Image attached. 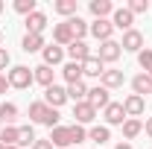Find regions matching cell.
Here are the masks:
<instances>
[{
	"label": "cell",
	"mask_w": 152,
	"mask_h": 149,
	"mask_svg": "<svg viewBox=\"0 0 152 149\" xmlns=\"http://www.w3.org/2000/svg\"><path fill=\"white\" fill-rule=\"evenodd\" d=\"M123 111H126V117L137 120L140 114L146 111V99H143V96H137V93H129V96L123 99Z\"/></svg>",
	"instance_id": "cell-6"
},
{
	"label": "cell",
	"mask_w": 152,
	"mask_h": 149,
	"mask_svg": "<svg viewBox=\"0 0 152 149\" xmlns=\"http://www.w3.org/2000/svg\"><path fill=\"white\" fill-rule=\"evenodd\" d=\"M44 102H47L50 108H61V105L67 102V88H61V85L44 88Z\"/></svg>",
	"instance_id": "cell-7"
},
{
	"label": "cell",
	"mask_w": 152,
	"mask_h": 149,
	"mask_svg": "<svg viewBox=\"0 0 152 149\" xmlns=\"http://www.w3.org/2000/svg\"><path fill=\"white\" fill-rule=\"evenodd\" d=\"M3 9H6V6H3V0H0V12H3Z\"/></svg>",
	"instance_id": "cell-41"
},
{
	"label": "cell",
	"mask_w": 152,
	"mask_h": 149,
	"mask_svg": "<svg viewBox=\"0 0 152 149\" xmlns=\"http://www.w3.org/2000/svg\"><path fill=\"white\" fill-rule=\"evenodd\" d=\"M41 56H44V64L47 67H56L64 61V47H58V44H47L44 50H41Z\"/></svg>",
	"instance_id": "cell-14"
},
{
	"label": "cell",
	"mask_w": 152,
	"mask_h": 149,
	"mask_svg": "<svg viewBox=\"0 0 152 149\" xmlns=\"http://www.w3.org/2000/svg\"><path fill=\"white\" fill-rule=\"evenodd\" d=\"M29 120H32V123H41V126L56 129L58 120H61V114H58V108H50L44 99H35V102H29Z\"/></svg>",
	"instance_id": "cell-1"
},
{
	"label": "cell",
	"mask_w": 152,
	"mask_h": 149,
	"mask_svg": "<svg viewBox=\"0 0 152 149\" xmlns=\"http://www.w3.org/2000/svg\"><path fill=\"white\" fill-rule=\"evenodd\" d=\"M6 88H9V79H6V76H0V93H6Z\"/></svg>",
	"instance_id": "cell-38"
},
{
	"label": "cell",
	"mask_w": 152,
	"mask_h": 149,
	"mask_svg": "<svg viewBox=\"0 0 152 149\" xmlns=\"http://www.w3.org/2000/svg\"><path fill=\"white\" fill-rule=\"evenodd\" d=\"M132 91L137 96H143V93H152V76L149 73H137L132 79Z\"/></svg>",
	"instance_id": "cell-21"
},
{
	"label": "cell",
	"mask_w": 152,
	"mask_h": 149,
	"mask_svg": "<svg viewBox=\"0 0 152 149\" xmlns=\"http://www.w3.org/2000/svg\"><path fill=\"white\" fill-rule=\"evenodd\" d=\"M102 73H105V64L96 56H91L88 61H82V76H96V79H99Z\"/></svg>",
	"instance_id": "cell-22"
},
{
	"label": "cell",
	"mask_w": 152,
	"mask_h": 149,
	"mask_svg": "<svg viewBox=\"0 0 152 149\" xmlns=\"http://www.w3.org/2000/svg\"><path fill=\"white\" fill-rule=\"evenodd\" d=\"M0 149H6V146H3V143H0Z\"/></svg>",
	"instance_id": "cell-44"
},
{
	"label": "cell",
	"mask_w": 152,
	"mask_h": 149,
	"mask_svg": "<svg viewBox=\"0 0 152 149\" xmlns=\"http://www.w3.org/2000/svg\"><path fill=\"white\" fill-rule=\"evenodd\" d=\"M50 143L53 146H61V149H70L73 140H70V126H56L50 129Z\"/></svg>",
	"instance_id": "cell-12"
},
{
	"label": "cell",
	"mask_w": 152,
	"mask_h": 149,
	"mask_svg": "<svg viewBox=\"0 0 152 149\" xmlns=\"http://www.w3.org/2000/svg\"><path fill=\"white\" fill-rule=\"evenodd\" d=\"M67 56H70V61L82 64V61H88V58H91V47H88L85 41H73V44L67 47Z\"/></svg>",
	"instance_id": "cell-15"
},
{
	"label": "cell",
	"mask_w": 152,
	"mask_h": 149,
	"mask_svg": "<svg viewBox=\"0 0 152 149\" xmlns=\"http://www.w3.org/2000/svg\"><path fill=\"white\" fill-rule=\"evenodd\" d=\"M0 38H3V35H0Z\"/></svg>",
	"instance_id": "cell-47"
},
{
	"label": "cell",
	"mask_w": 152,
	"mask_h": 149,
	"mask_svg": "<svg viewBox=\"0 0 152 149\" xmlns=\"http://www.w3.org/2000/svg\"><path fill=\"white\" fill-rule=\"evenodd\" d=\"M38 137H35V129L32 126H18V146H32Z\"/></svg>",
	"instance_id": "cell-30"
},
{
	"label": "cell",
	"mask_w": 152,
	"mask_h": 149,
	"mask_svg": "<svg viewBox=\"0 0 152 149\" xmlns=\"http://www.w3.org/2000/svg\"><path fill=\"white\" fill-rule=\"evenodd\" d=\"M146 73H149V76H152V67H149V70H146Z\"/></svg>",
	"instance_id": "cell-43"
},
{
	"label": "cell",
	"mask_w": 152,
	"mask_h": 149,
	"mask_svg": "<svg viewBox=\"0 0 152 149\" xmlns=\"http://www.w3.org/2000/svg\"><path fill=\"white\" fill-rule=\"evenodd\" d=\"M23 23H26V32H32V35H41V32H44V26H47V15L35 9L32 15H26V20H23Z\"/></svg>",
	"instance_id": "cell-16"
},
{
	"label": "cell",
	"mask_w": 152,
	"mask_h": 149,
	"mask_svg": "<svg viewBox=\"0 0 152 149\" xmlns=\"http://www.w3.org/2000/svg\"><path fill=\"white\" fill-rule=\"evenodd\" d=\"M67 23H70V29H73V41H82V38L88 35V23L79 18V15H73V18H67Z\"/></svg>",
	"instance_id": "cell-26"
},
{
	"label": "cell",
	"mask_w": 152,
	"mask_h": 149,
	"mask_svg": "<svg viewBox=\"0 0 152 149\" xmlns=\"http://www.w3.org/2000/svg\"><path fill=\"white\" fill-rule=\"evenodd\" d=\"M73 117H76V123L79 126H88V123H94L96 120V108L91 105V102H73Z\"/></svg>",
	"instance_id": "cell-8"
},
{
	"label": "cell",
	"mask_w": 152,
	"mask_h": 149,
	"mask_svg": "<svg viewBox=\"0 0 152 149\" xmlns=\"http://www.w3.org/2000/svg\"><path fill=\"white\" fill-rule=\"evenodd\" d=\"M85 96H88V85H85V82H73V85H67V99L82 102Z\"/></svg>",
	"instance_id": "cell-28"
},
{
	"label": "cell",
	"mask_w": 152,
	"mask_h": 149,
	"mask_svg": "<svg viewBox=\"0 0 152 149\" xmlns=\"http://www.w3.org/2000/svg\"><path fill=\"white\" fill-rule=\"evenodd\" d=\"M0 129H3V123H0Z\"/></svg>",
	"instance_id": "cell-46"
},
{
	"label": "cell",
	"mask_w": 152,
	"mask_h": 149,
	"mask_svg": "<svg viewBox=\"0 0 152 149\" xmlns=\"http://www.w3.org/2000/svg\"><path fill=\"white\" fill-rule=\"evenodd\" d=\"M6 149H20V146H6Z\"/></svg>",
	"instance_id": "cell-42"
},
{
	"label": "cell",
	"mask_w": 152,
	"mask_h": 149,
	"mask_svg": "<svg viewBox=\"0 0 152 149\" xmlns=\"http://www.w3.org/2000/svg\"><path fill=\"white\" fill-rule=\"evenodd\" d=\"M32 76H35L38 85H44V88L56 85V73H53V67H47V64H38V67H32Z\"/></svg>",
	"instance_id": "cell-19"
},
{
	"label": "cell",
	"mask_w": 152,
	"mask_h": 149,
	"mask_svg": "<svg viewBox=\"0 0 152 149\" xmlns=\"http://www.w3.org/2000/svg\"><path fill=\"white\" fill-rule=\"evenodd\" d=\"M123 56V47H120V41H102V44H99V53H96V58H99V61H102V64H114V61H117V58Z\"/></svg>",
	"instance_id": "cell-3"
},
{
	"label": "cell",
	"mask_w": 152,
	"mask_h": 149,
	"mask_svg": "<svg viewBox=\"0 0 152 149\" xmlns=\"http://www.w3.org/2000/svg\"><path fill=\"white\" fill-rule=\"evenodd\" d=\"M0 143L3 146H18V126H3L0 129Z\"/></svg>",
	"instance_id": "cell-31"
},
{
	"label": "cell",
	"mask_w": 152,
	"mask_h": 149,
	"mask_svg": "<svg viewBox=\"0 0 152 149\" xmlns=\"http://www.w3.org/2000/svg\"><path fill=\"white\" fill-rule=\"evenodd\" d=\"M47 44H44V35H32V32H26L23 41H20V50L23 53H38V50H44Z\"/></svg>",
	"instance_id": "cell-20"
},
{
	"label": "cell",
	"mask_w": 152,
	"mask_h": 149,
	"mask_svg": "<svg viewBox=\"0 0 152 149\" xmlns=\"http://www.w3.org/2000/svg\"><path fill=\"white\" fill-rule=\"evenodd\" d=\"M143 129H146V134H149V137H152V117H149V120H146V126H143Z\"/></svg>",
	"instance_id": "cell-39"
},
{
	"label": "cell",
	"mask_w": 152,
	"mask_h": 149,
	"mask_svg": "<svg viewBox=\"0 0 152 149\" xmlns=\"http://www.w3.org/2000/svg\"><path fill=\"white\" fill-rule=\"evenodd\" d=\"M140 131H143V123H140V120H132V117H129V120L123 123V137H126V140H134Z\"/></svg>",
	"instance_id": "cell-29"
},
{
	"label": "cell",
	"mask_w": 152,
	"mask_h": 149,
	"mask_svg": "<svg viewBox=\"0 0 152 149\" xmlns=\"http://www.w3.org/2000/svg\"><path fill=\"white\" fill-rule=\"evenodd\" d=\"M53 9H56L58 15H64V18H73L76 9H79V3H76V0H56Z\"/></svg>",
	"instance_id": "cell-27"
},
{
	"label": "cell",
	"mask_w": 152,
	"mask_h": 149,
	"mask_svg": "<svg viewBox=\"0 0 152 149\" xmlns=\"http://www.w3.org/2000/svg\"><path fill=\"white\" fill-rule=\"evenodd\" d=\"M137 64H140L143 70H149V67H152V47H143V50L137 53Z\"/></svg>",
	"instance_id": "cell-35"
},
{
	"label": "cell",
	"mask_w": 152,
	"mask_h": 149,
	"mask_svg": "<svg viewBox=\"0 0 152 149\" xmlns=\"http://www.w3.org/2000/svg\"><path fill=\"white\" fill-rule=\"evenodd\" d=\"M120 47L126 50V53H140L143 50V32H137V29H129V32H123V41H120Z\"/></svg>",
	"instance_id": "cell-9"
},
{
	"label": "cell",
	"mask_w": 152,
	"mask_h": 149,
	"mask_svg": "<svg viewBox=\"0 0 152 149\" xmlns=\"http://www.w3.org/2000/svg\"><path fill=\"white\" fill-rule=\"evenodd\" d=\"M15 12H20L23 18L35 12V0H15Z\"/></svg>",
	"instance_id": "cell-34"
},
{
	"label": "cell",
	"mask_w": 152,
	"mask_h": 149,
	"mask_svg": "<svg viewBox=\"0 0 152 149\" xmlns=\"http://www.w3.org/2000/svg\"><path fill=\"white\" fill-rule=\"evenodd\" d=\"M114 149H132V143H117Z\"/></svg>",
	"instance_id": "cell-40"
},
{
	"label": "cell",
	"mask_w": 152,
	"mask_h": 149,
	"mask_svg": "<svg viewBox=\"0 0 152 149\" xmlns=\"http://www.w3.org/2000/svg\"><path fill=\"white\" fill-rule=\"evenodd\" d=\"M53 44H58V47H70L73 44V29H70L67 20H61V23L53 26Z\"/></svg>",
	"instance_id": "cell-10"
},
{
	"label": "cell",
	"mask_w": 152,
	"mask_h": 149,
	"mask_svg": "<svg viewBox=\"0 0 152 149\" xmlns=\"http://www.w3.org/2000/svg\"><path fill=\"white\" fill-rule=\"evenodd\" d=\"M15 117H18V105L15 102H0V123L15 126Z\"/></svg>",
	"instance_id": "cell-24"
},
{
	"label": "cell",
	"mask_w": 152,
	"mask_h": 149,
	"mask_svg": "<svg viewBox=\"0 0 152 149\" xmlns=\"http://www.w3.org/2000/svg\"><path fill=\"white\" fill-rule=\"evenodd\" d=\"M111 23H114V29H123V32H129V29H132V23H134V15L126 9V6H123V9H114Z\"/></svg>",
	"instance_id": "cell-13"
},
{
	"label": "cell",
	"mask_w": 152,
	"mask_h": 149,
	"mask_svg": "<svg viewBox=\"0 0 152 149\" xmlns=\"http://www.w3.org/2000/svg\"><path fill=\"white\" fill-rule=\"evenodd\" d=\"M61 76H64V82H67V85H73V82H82V64H76V61H67V64L61 67Z\"/></svg>",
	"instance_id": "cell-23"
},
{
	"label": "cell",
	"mask_w": 152,
	"mask_h": 149,
	"mask_svg": "<svg viewBox=\"0 0 152 149\" xmlns=\"http://www.w3.org/2000/svg\"><path fill=\"white\" fill-rule=\"evenodd\" d=\"M132 15H143V12H149L152 9V3L149 0H129V6H126Z\"/></svg>",
	"instance_id": "cell-32"
},
{
	"label": "cell",
	"mask_w": 152,
	"mask_h": 149,
	"mask_svg": "<svg viewBox=\"0 0 152 149\" xmlns=\"http://www.w3.org/2000/svg\"><path fill=\"white\" fill-rule=\"evenodd\" d=\"M88 137H91L94 143L102 146V143H108V140H111V131H108V126H91V129H88Z\"/></svg>",
	"instance_id": "cell-25"
},
{
	"label": "cell",
	"mask_w": 152,
	"mask_h": 149,
	"mask_svg": "<svg viewBox=\"0 0 152 149\" xmlns=\"http://www.w3.org/2000/svg\"><path fill=\"white\" fill-rule=\"evenodd\" d=\"M123 82H126V76H123V70H117V67H111V70H105V73L99 76V85L108 88V91L111 88H120Z\"/></svg>",
	"instance_id": "cell-18"
},
{
	"label": "cell",
	"mask_w": 152,
	"mask_h": 149,
	"mask_svg": "<svg viewBox=\"0 0 152 149\" xmlns=\"http://www.w3.org/2000/svg\"><path fill=\"white\" fill-rule=\"evenodd\" d=\"M102 117H105V126H123L129 117L123 111V102H108L105 108H102Z\"/></svg>",
	"instance_id": "cell-5"
},
{
	"label": "cell",
	"mask_w": 152,
	"mask_h": 149,
	"mask_svg": "<svg viewBox=\"0 0 152 149\" xmlns=\"http://www.w3.org/2000/svg\"><path fill=\"white\" fill-rule=\"evenodd\" d=\"M6 79H9V88H18V91H26V88L35 82L32 67H26V64H15V67L6 73Z\"/></svg>",
	"instance_id": "cell-2"
},
{
	"label": "cell",
	"mask_w": 152,
	"mask_h": 149,
	"mask_svg": "<svg viewBox=\"0 0 152 149\" xmlns=\"http://www.w3.org/2000/svg\"><path fill=\"white\" fill-rule=\"evenodd\" d=\"M88 9H91L94 20H99V18H108V15H114V3H111V0H91V3H88Z\"/></svg>",
	"instance_id": "cell-17"
},
{
	"label": "cell",
	"mask_w": 152,
	"mask_h": 149,
	"mask_svg": "<svg viewBox=\"0 0 152 149\" xmlns=\"http://www.w3.org/2000/svg\"><path fill=\"white\" fill-rule=\"evenodd\" d=\"M70 149H79V146H70Z\"/></svg>",
	"instance_id": "cell-45"
},
{
	"label": "cell",
	"mask_w": 152,
	"mask_h": 149,
	"mask_svg": "<svg viewBox=\"0 0 152 149\" xmlns=\"http://www.w3.org/2000/svg\"><path fill=\"white\" fill-rule=\"evenodd\" d=\"M85 102H91L96 111L99 108H105L111 99H108V88H102V85H96V88H88V96H85Z\"/></svg>",
	"instance_id": "cell-11"
},
{
	"label": "cell",
	"mask_w": 152,
	"mask_h": 149,
	"mask_svg": "<svg viewBox=\"0 0 152 149\" xmlns=\"http://www.w3.org/2000/svg\"><path fill=\"white\" fill-rule=\"evenodd\" d=\"M88 32L102 44V41H111V35H114V23L108 18H99V20H94V23H88Z\"/></svg>",
	"instance_id": "cell-4"
},
{
	"label": "cell",
	"mask_w": 152,
	"mask_h": 149,
	"mask_svg": "<svg viewBox=\"0 0 152 149\" xmlns=\"http://www.w3.org/2000/svg\"><path fill=\"white\" fill-rule=\"evenodd\" d=\"M70 140H73V146H79L82 140H88V131H85V126L73 123V126H70Z\"/></svg>",
	"instance_id": "cell-33"
},
{
	"label": "cell",
	"mask_w": 152,
	"mask_h": 149,
	"mask_svg": "<svg viewBox=\"0 0 152 149\" xmlns=\"http://www.w3.org/2000/svg\"><path fill=\"white\" fill-rule=\"evenodd\" d=\"M9 61H12V58H9V50H3V47H0V70H6V67H9Z\"/></svg>",
	"instance_id": "cell-36"
},
{
	"label": "cell",
	"mask_w": 152,
	"mask_h": 149,
	"mask_svg": "<svg viewBox=\"0 0 152 149\" xmlns=\"http://www.w3.org/2000/svg\"><path fill=\"white\" fill-rule=\"evenodd\" d=\"M32 149H56V146H53V143H50V137H47V140H35Z\"/></svg>",
	"instance_id": "cell-37"
}]
</instances>
